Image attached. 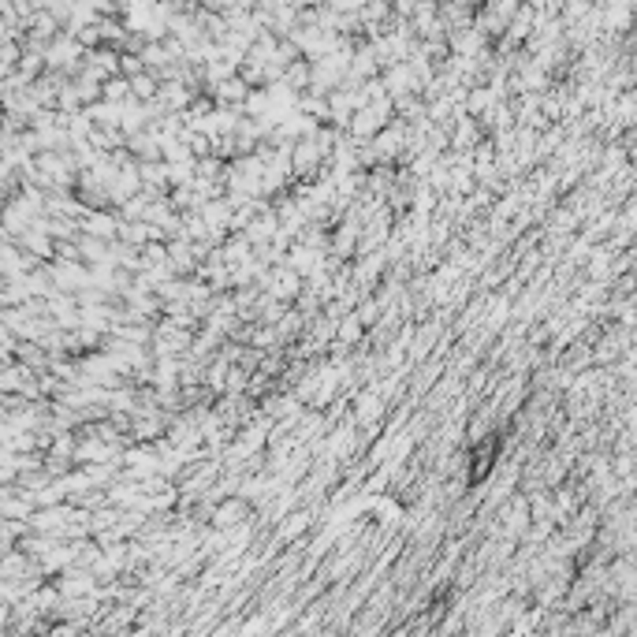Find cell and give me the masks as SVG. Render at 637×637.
I'll use <instances>...</instances> for the list:
<instances>
[{
    "label": "cell",
    "mask_w": 637,
    "mask_h": 637,
    "mask_svg": "<svg viewBox=\"0 0 637 637\" xmlns=\"http://www.w3.org/2000/svg\"><path fill=\"white\" fill-rule=\"evenodd\" d=\"M243 514H246V503L243 500H228L224 507H217V525H235Z\"/></svg>",
    "instance_id": "6da1fadb"
}]
</instances>
